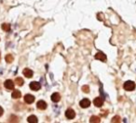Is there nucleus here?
<instances>
[{
  "mask_svg": "<svg viewBox=\"0 0 136 123\" xmlns=\"http://www.w3.org/2000/svg\"><path fill=\"white\" fill-rule=\"evenodd\" d=\"M3 112H4V110H3V108L0 107V117L3 115Z\"/></svg>",
  "mask_w": 136,
  "mask_h": 123,
  "instance_id": "nucleus-20",
  "label": "nucleus"
},
{
  "mask_svg": "<svg viewBox=\"0 0 136 123\" xmlns=\"http://www.w3.org/2000/svg\"><path fill=\"white\" fill-rule=\"evenodd\" d=\"M123 87L126 91H133L135 89V83L132 81H128L124 83Z\"/></svg>",
  "mask_w": 136,
  "mask_h": 123,
  "instance_id": "nucleus-1",
  "label": "nucleus"
},
{
  "mask_svg": "<svg viewBox=\"0 0 136 123\" xmlns=\"http://www.w3.org/2000/svg\"><path fill=\"white\" fill-rule=\"evenodd\" d=\"M40 88H41V85L37 81H32L30 83V89L33 91H38L40 90Z\"/></svg>",
  "mask_w": 136,
  "mask_h": 123,
  "instance_id": "nucleus-2",
  "label": "nucleus"
},
{
  "mask_svg": "<svg viewBox=\"0 0 136 123\" xmlns=\"http://www.w3.org/2000/svg\"><path fill=\"white\" fill-rule=\"evenodd\" d=\"M119 119H120V118H119L118 116H116V117L113 118V119L111 120V121H112V122H119V121H120Z\"/></svg>",
  "mask_w": 136,
  "mask_h": 123,
  "instance_id": "nucleus-19",
  "label": "nucleus"
},
{
  "mask_svg": "<svg viewBox=\"0 0 136 123\" xmlns=\"http://www.w3.org/2000/svg\"><path fill=\"white\" fill-rule=\"evenodd\" d=\"M1 28H2V30L5 31H10V25L8 24V23H3L2 24V26H1Z\"/></svg>",
  "mask_w": 136,
  "mask_h": 123,
  "instance_id": "nucleus-14",
  "label": "nucleus"
},
{
  "mask_svg": "<svg viewBox=\"0 0 136 123\" xmlns=\"http://www.w3.org/2000/svg\"><path fill=\"white\" fill-rule=\"evenodd\" d=\"M36 107H37V108H39V109L44 110V109H46V108H47V103H46L45 101L40 100V101H38V102H37Z\"/></svg>",
  "mask_w": 136,
  "mask_h": 123,
  "instance_id": "nucleus-9",
  "label": "nucleus"
},
{
  "mask_svg": "<svg viewBox=\"0 0 136 123\" xmlns=\"http://www.w3.org/2000/svg\"><path fill=\"white\" fill-rule=\"evenodd\" d=\"M21 92H20L19 90H14V92H12V98H15V99H18V98H20L21 97Z\"/></svg>",
  "mask_w": 136,
  "mask_h": 123,
  "instance_id": "nucleus-13",
  "label": "nucleus"
},
{
  "mask_svg": "<svg viewBox=\"0 0 136 123\" xmlns=\"http://www.w3.org/2000/svg\"><path fill=\"white\" fill-rule=\"evenodd\" d=\"M15 82H16V84L18 85V86H23L24 83V80L22 79V78H17L15 80Z\"/></svg>",
  "mask_w": 136,
  "mask_h": 123,
  "instance_id": "nucleus-17",
  "label": "nucleus"
},
{
  "mask_svg": "<svg viewBox=\"0 0 136 123\" xmlns=\"http://www.w3.org/2000/svg\"><path fill=\"white\" fill-rule=\"evenodd\" d=\"M79 106H80L82 108H89V106H90V101H89V99H87V98H85V99H82V100L80 101V103H79Z\"/></svg>",
  "mask_w": 136,
  "mask_h": 123,
  "instance_id": "nucleus-4",
  "label": "nucleus"
},
{
  "mask_svg": "<svg viewBox=\"0 0 136 123\" xmlns=\"http://www.w3.org/2000/svg\"><path fill=\"white\" fill-rule=\"evenodd\" d=\"M93 104L95 105V107L101 108L102 106H103V104H104V100H103V98H101V97H96L93 100Z\"/></svg>",
  "mask_w": 136,
  "mask_h": 123,
  "instance_id": "nucleus-6",
  "label": "nucleus"
},
{
  "mask_svg": "<svg viewBox=\"0 0 136 123\" xmlns=\"http://www.w3.org/2000/svg\"><path fill=\"white\" fill-rule=\"evenodd\" d=\"M82 91L86 92V93H88L89 92V87L88 85H84V86H82Z\"/></svg>",
  "mask_w": 136,
  "mask_h": 123,
  "instance_id": "nucleus-18",
  "label": "nucleus"
},
{
  "mask_svg": "<svg viewBox=\"0 0 136 123\" xmlns=\"http://www.w3.org/2000/svg\"><path fill=\"white\" fill-rule=\"evenodd\" d=\"M24 101L27 104H32L35 101V96L32 95V94H26V95L24 96Z\"/></svg>",
  "mask_w": 136,
  "mask_h": 123,
  "instance_id": "nucleus-7",
  "label": "nucleus"
},
{
  "mask_svg": "<svg viewBox=\"0 0 136 123\" xmlns=\"http://www.w3.org/2000/svg\"><path fill=\"white\" fill-rule=\"evenodd\" d=\"M27 121L30 123H36L38 121V119H37V118H36L35 116L32 115V116H29V117H28Z\"/></svg>",
  "mask_w": 136,
  "mask_h": 123,
  "instance_id": "nucleus-12",
  "label": "nucleus"
},
{
  "mask_svg": "<svg viewBox=\"0 0 136 123\" xmlns=\"http://www.w3.org/2000/svg\"><path fill=\"white\" fill-rule=\"evenodd\" d=\"M23 73H24V75L26 78H32L33 77V75H34V72L32 71L31 69H24Z\"/></svg>",
  "mask_w": 136,
  "mask_h": 123,
  "instance_id": "nucleus-11",
  "label": "nucleus"
},
{
  "mask_svg": "<svg viewBox=\"0 0 136 123\" xmlns=\"http://www.w3.org/2000/svg\"><path fill=\"white\" fill-rule=\"evenodd\" d=\"M4 86L8 90H13L14 89V82L11 81V80H7V81L4 82Z\"/></svg>",
  "mask_w": 136,
  "mask_h": 123,
  "instance_id": "nucleus-5",
  "label": "nucleus"
},
{
  "mask_svg": "<svg viewBox=\"0 0 136 123\" xmlns=\"http://www.w3.org/2000/svg\"><path fill=\"white\" fill-rule=\"evenodd\" d=\"M65 116L68 119H73L76 117V112L73 109H67L65 111Z\"/></svg>",
  "mask_w": 136,
  "mask_h": 123,
  "instance_id": "nucleus-3",
  "label": "nucleus"
},
{
  "mask_svg": "<svg viewBox=\"0 0 136 123\" xmlns=\"http://www.w3.org/2000/svg\"><path fill=\"white\" fill-rule=\"evenodd\" d=\"M95 58L98 60H101V61H106V56L102 52H98L97 54L95 55Z\"/></svg>",
  "mask_w": 136,
  "mask_h": 123,
  "instance_id": "nucleus-8",
  "label": "nucleus"
},
{
  "mask_svg": "<svg viewBox=\"0 0 136 123\" xmlns=\"http://www.w3.org/2000/svg\"><path fill=\"white\" fill-rule=\"evenodd\" d=\"M5 59H6V62H7V63H11V62L14 60V58H13V56H12V55L8 54V55L6 56Z\"/></svg>",
  "mask_w": 136,
  "mask_h": 123,
  "instance_id": "nucleus-16",
  "label": "nucleus"
},
{
  "mask_svg": "<svg viewBox=\"0 0 136 123\" xmlns=\"http://www.w3.org/2000/svg\"><path fill=\"white\" fill-rule=\"evenodd\" d=\"M100 121H101L100 118H99V117H96V116H92V117L90 118V119H89V122L91 123H95V122L99 123Z\"/></svg>",
  "mask_w": 136,
  "mask_h": 123,
  "instance_id": "nucleus-15",
  "label": "nucleus"
},
{
  "mask_svg": "<svg viewBox=\"0 0 136 123\" xmlns=\"http://www.w3.org/2000/svg\"><path fill=\"white\" fill-rule=\"evenodd\" d=\"M60 100H61V95H60V93H58V92H54V93L51 94V101H52V102L57 103V102H59Z\"/></svg>",
  "mask_w": 136,
  "mask_h": 123,
  "instance_id": "nucleus-10",
  "label": "nucleus"
}]
</instances>
